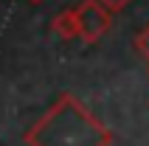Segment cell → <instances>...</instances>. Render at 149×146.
Masks as SVG:
<instances>
[{"instance_id": "obj_1", "label": "cell", "mask_w": 149, "mask_h": 146, "mask_svg": "<svg viewBox=\"0 0 149 146\" xmlns=\"http://www.w3.org/2000/svg\"><path fill=\"white\" fill-rule=\"evenodd\" d=\"M23 140L28 146H113V129H107L79 96L62 93L25 129Z\"/></svg>"}, {"instance_id": "obj_2", "label": "cell", "mask_w": 149, "mask_h": 146, "mask_svg": "<svg viewBox=\"0 0 149 146\" xmlns=\"http://www.w3.org/2000/svg\"><path fill=\"white\" fill-rule=\"evenodd\" d=\"M76 20H79V37L87 45H96L113 25V14L99 0H82L76 6Z\"/></svg>"}, {"instance_id": "obj_3", "label": "cell", "mask_w": 149, "mask_h": 146, "mask_svg": "<svg viewBox=\"0 0 149 146\" xmlns=\"http://www.w3.org/2000/svg\"><path fill=\"white\" fill-rule=\"evenodd\" d=\"M51 31L59 40H76L79 37V20H76V8H62L56 17L51 20Z\"/></svg>"}, {"instance_id": "obj_4", "label": "cell", "mask_w": 149, "mask_h": 146, "mask_svg": "<svg viewBox=\"0 0 149 146\" xmlns=\"http://www.w3.org/2000/svg\"><path fill=\"white\" fill-rule=\"evenodd\" d=\"M135 51L141 54V59L146 62V67H149V23L143 25L141 31H138V37H135Z\"/></svg>"}, {"instance_id": "obj_5", "label": "cell", "mask_w": 149, "mask_h": 146, "mask_svg": "<svg viewBox=\"0 0 149 146\" xmlns=\"http://www.w3.org/2000/svg\"><path fill=\"white\" fill-rule=\"evenodd\" d=\"M101 6L107 8L110 14H116V11H121V8H127L130 6V3H132V0H99Z\"/></svg>"}, {"instance_id": "obj_6", "label": "cell", "mask_w": 149, "mask_h": 146, "mask_svg": "<svg viewBox=\"0 0 149 146\" xmlns=\"http://www.w3.org/2000/svg\"><path fill=\"white\" fill-rule=\"evenodd\" d=\"M25 3H31V6H40V3H45V0H25Z\"/></svg>"}]
</instances>
